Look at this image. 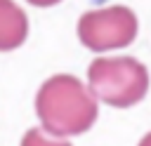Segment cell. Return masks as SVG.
Here are the masks:
<instances>
[{"mask_svg":"<svg viewBox=\"0 0 151 146\" xmlns=\"http://www.w3.org/2000/svg\"><path fill=\"white\" fill-rule=\"evenodd\" d=\"M31 5H38V7H50V5H57L59 0H28Z\"/></svg>","mask_w":151,"mask_h":146,"instance_id":"6","label":"cell"},{"mask_svg":"<svg viewBox=\"0 0 151 146\" xmlns=\"http://www.w3.org/2000/svg\"><path fill=\"white\" fill-rule=\"evenodd\" d=\"M90 89L109 106L127 108L144 99L149 89V71L132 57H99L87 68Z\"/></svg>","mask_w":151,"mask_h":146,"instance_id":"2","label":"cell"},{"mask_svg":"<svg viewBox=\"0 0 151 146\" xmlns=\"http://www.w3.org/2000/svg\"><path fill=\"white\" fill-rule=\"evenodd\" d=\"M45 132H47V130H38V127L28 130V132L24 134V139H21V146H71L68 141L57 139V134L47 137Z\"/></svg>","mask_w":151,"mask_h":146,"instance_id":"5","label":"cell"},{"mask_svg":"<svg viewBox=\"0 0 151 146\" xmlns=\"http://www.w3.org/2000/svg\"><path fill=\"white\" fill-rule=\"evenodd\" d=\"M28 33L26 14L12 0H0V52L17 49Z\"/></svg>","mask_w":151,"mask_h":146,"instance_id":"4","label":"cell"},{"mask_svg":"<svg viewBox=\"0 0 151 146\" xmlns=\"http://www.w3.org/2000/svg\"><path fill=\"white\" fill-rule=\"evenodd\" d=\"M139 146H151V132H149V134H146V137L139 141Z\"/></svg>","mask_w":151,"mask_h":146,"instance_id":"7","label":"cell"},{"mask_svg":"<svg viewBox=\"0 0 151 146\" xmlns=\"http://www.w3.org/2000/svg\"><path fill=\"white\" fill-rule=\"evenodd\" d=\"M78 35H80V42L94 52L118 49L134 40L137 16L130 7H123V5L85 12L78 21Z\"/></svg>","mask_w":151,"mask_h":146,"instance_id":"3","label":"cell"},{"mask_svg":"<svg viewBox=\"0 0 151 146\" xmlns=\"http://www.w3.org/2000/svg\"><path fill=\"white\" fill-rule=\"evenodd\" d=\"M42 127L57 137L87 132L97 120V97L73 75H54L42 82L35 97Z\"/></svg>","mask_w":151,"mask_h":146,"instance_id":"1","label":"cell"}]
</instances>
